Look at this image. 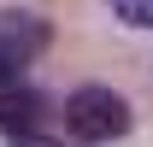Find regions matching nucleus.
I'll return each instance as SVG.
<instances>
[{
  "label": "nucleus",
  "instance_id": "f257e3e1",
  "mask_svg": "<svg viewBox=\"0 0 153 147\" xmlns=\"http://www.w3.org/2000/svg\"><path fill=\"white\" fill-rule=\"evenodd\" d=\"M130 100L118 88H106V82H82V88L65 100V129H71L76 141L88 147H106V141H124L130 135Z\"/></svg>",
  "mask_w": 153,
  "mask_h": 147
},
{
  "label": "nucleus",
  "instance_id": "f03ea898",
  "mask_svg": "<svg viewBox=\"0 0 153 147\" xmlns=\"http://www.w3.org/2000/svg\"><path fill=\"white\" fill-rule=\"evenodd\" d=\"M41 47H47V18L24 12V6H6L0 12V88H12Z\"/></svg>",
  "mask_w": 153,
  "mask_h": 147
},
{
  "label": "nucleus",
  "instance_id": "7ed1b4c3",
  "mask_svg": "<svg viewBox=\"0 0 153 147\" xmlns=\"http://www.w3.org/2000/svg\"><path fill=\"white\" fill-rule=\"evenodd\" d=\"M0 129L12 135V141H30V135H41L47 129V100H41L36 88H0Z\"/></svg>",
  "mask_w": 153,
  "mask_h": 147
},
{
  "label": "nucleus",
  "instance_id": "20e7f679",
  "mask_svg": "<svg viewBox=\"0 0 153 147\" xmlns=\"http://www.w3.org/2000/svg\"><path fill=\"white\" fill-rule=\"evenodd\" d=\"M112 6L118 24H130V30H153V0H106Z\"/></svg>",
  "mask_w": 153,
  "mask_h": 147
}]
</instances>
